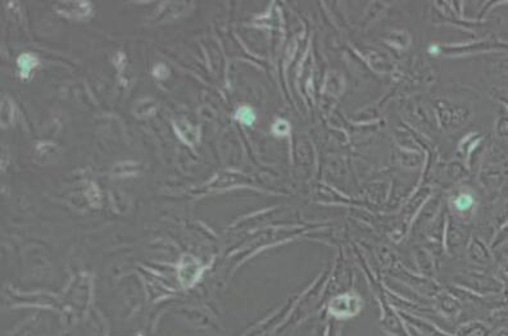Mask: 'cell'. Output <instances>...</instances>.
<instances>
[{
	"label": "cell",
	"mask_w": 508,
	"mask_h": 336,
	"mask_svg": "<svg viewBox=\"0 0 508 336\" xmlns=\"http://www.w3.org/2000/svg\"><path fill=\"white\" fill-rule=\"evenodd\" d=\"M200 267L195 262V259L190 257H185L180 269V280L184 283L185 286H189L194 283L198 278Z\"/></svg>",
	"instance_id": "cell-1"
},
{
	"label": "cell",
	"mask_w": 508,
	"mask_h": 336,
	"mask_svg": "<svg viewBox=\"0 0 508 336\" xmlns=\"http://www.w3.org/2000/svg\"><path fill=\"white\" fill-rule=\"evenodd\" d=\"M18 66H20L21 76L23 79L28 77L30 72L33 71V67L38 65V60L33 57V54H22L20 58L17 60Z\"/></svg>",
	"instance_id": "cell-2"
},
{
	"label": "cell",
	"mask_w": 508,
	"mask_h": 336,
	"mask_svg": "<svg viewBox=\"0 0 508 336\" xmlns=\"http://www.w3.org/2000/svg\"><path fill=\"white\" fill-rule=\"evenodd\" d=\"M237 119H239L242 124H244L247 126H252L254 124L256 121V113L252 109L251 107H240L238 111H237V114H235Z\"/></svg>",
	"instance_id": "cell-3"
},
{
	"label": "cell",
	"mask_w": 508,
	"mask_h": 336,
	"mask_svg": "<svg viewBox=\"0 0 508 336\" xmlns=\"http://www.w3.org/2000/svg\"><path fill=\"white\" fill-rule=\"evenodd\" d=\"M474 203V199L469 194H462L455 200V208L458 211H468Z\"/></svg>",
	"instance_id": "cell-4"
},
{
	"label": "cell",
	"mask_w": 508,
	"mask_h": 336,
	"mask_svg": "<svg viewBox=\"0 0 508 336\" xmlns=\"http://www.w3.org/2000/svg\"><path fill=\"white\" fill-rule=\"evenodd\" d=\"M291 126L285 119H277L276 122L272 125V132L276 136H286L289 134Z\"/></svg>",
	"instance_id": "cell-5"
},
{
	"label": "cell",
	"mask_w": 508,
	"mask_h": 336,
	"mask_svg": "<svg viewBox=\"0 0 508 336\" xmlns=\"http://www.w3.org/2000/svg\"><path fill=\"white\" fill-rule=\"evenodd\" d=\"M429 53L431 54V55H438V54L441 53V49H439V46H438V45L430 46Z\"/></svg>",
	"instance_id": "cell-6"
}]
</instances>
